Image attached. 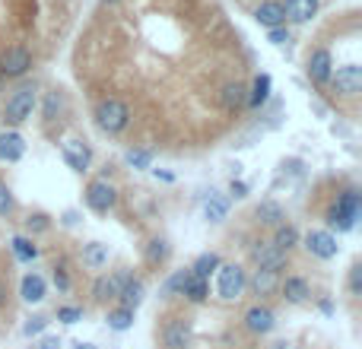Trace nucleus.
<instances>
[{
    "mask_svg": "<svg viewBox=\"0 0 362 349\" xmlns=\"http://www.w3.org/2000/svg\"><path fill=\"white\" fill-rule=\"evenodd\" d=\"M93 121L95 127H99L102 134H108V137H118V134L127 131V124H131V108H127V102L121 99H102L99 105H95L93 112Z\"/></svg>",
    "mask_w": 362,
    "mask_h": 349,
    "instance_id": "nucleus-1",
    "label": "nucleus"
},
{
    "mask_svg": "<svg viewBox=\"0 0 362 349\" xmlns=\"http://www.w3.org/2000/svg\"><path fill=\"white\" fill-rule=\"evenodd\" d=\"M35 112V83H19L10 95H6L4 105V124L6 127H19L32 118Z\"/></svg>",
    "mask_w": 362,
    "mask_h": 349,
    "instance_id": "nucleus-2",
    "label": "nucleus"
},
{
    "mask_svg": "<svg viewBox=\"0 0 362 349\" xmlns=\"http://www.w3.org/2000/svg\"><path fill=\"white\" fill-rule=\"evenodd\" d=\"M245 283H248V276H245V270L238 267V264H219V270H216V295L223 302L242 299Z\"/></svg>",
    "mask_w": 362,
    "mask_h": 349,
    "instance_id": "nucleus-3",
    "label": "nucleus"
},
{
    "mask_svg": "<svg viewBox=\"0 0 362 349\" xmlns=\"http://www.w3.org/2000/svg\"><path fill=\"white\" fill-rule=\"evenodd\" d=\"M32 70V51L25 45H10L0 54V80H23Z\"/></svg>",
    "mask_w": 362,
    "mask_h": 349,
    "instance_id": "nucleus-4",
    "label": "nucleus"
},
{
    "mask_svg": "<svg viewBox=\"0 0 362 349\" xmlns=\"http://www.w3.org/2000/svg\"><path fill=\"white\" fill-rule=\"evenodd\" d=\"M302 248H305L312 257H318V261H334V257L340 254L337 235H334L331 229H312L305 238H302Z\"/></svg>",
    "mask_w": 362,
    "mask_h": 349,
    "instance_id": "nucleus-5",
    "label": "nucleus"
},
{
    "mask_svg": "<svg viewBox=\"0 0 362 349\" xmlns=\"http://www.w3.org/2000/svg\"><path fill=\"white\" fill-rule=\"evenodd\" d=\"M115 203H118V191H115L105 178H95V181H89L86 184V206L93 213L108 216V213L115 210Z\"/></svg>",
    "mask_w": 362,
    "mask_h": 349,
    "instance_id": "nucleus-6",
    "label": "nucleus"
},
{
    "mask_svg": "<svg viewBox=\"0 0 362 349\" xmlns=\"http://www.w3.org/2000/svg\"><path fill=\"white\" fill-rule=\"evenodd\" d=\"M251 261L257 264V270H270V273H280L289 264V254L280 251L274 242H255L251 244Z\"/></svg>",
    "mask_w": 362,
    "mask_h": 349,
    "instance_id": "nucleus-7",
    "label": "nucleus"
},
{
    "mask_svg": "<svg viewBox=\"0 0 362 349\" xmlns=\"http://www.w3.org/2000/svg\"><path fill=\"white\" fill-rule=\"evenodd\" d=\"M305 73L315 86H327L331 83V73H334V57L327 48H315L308 54V64H305Z\"/></svg>",
    "mask_w": 362,
    "mask_h": 349,
    "instance_id": "nucleus-8",
    "label": "nucleus"
},
{
    "mask_svg": "<svg viewBox=\"0 0 362 349\" xmlns=\"http://www.w3.org/2000/svg\"><path fill=\"white\" fill-rule=\"evenodd\" d=\"M331 86L334 93L346 95V99H353V95L362 93V70L356 67V64H346V67H337L331 73Z\"/></svg>",
    "mask_w": 362,
    "mask_h": 349,
    "instance_id": "nucleus-9",
    "label": "nucleus"
},
{
    "mask_svg": "<svg viewBox=\"0 0 362 349\" xmlns=\"http://www.w3.org/2000/svg\"><path fill=\"white\" fill-rule=\"evenodd\" d=\"M163 349H191V324L185 318H169L163 324Z\"/></svg>",
    "mask_w": 362,
    "mask_h": 349,
    "instance_id": "nucleus-10",
    "label": "nucleus"
},
{
    "mask_svg": "<svg viewBox=\"0 0 362 349\" xmlns=\"http://www.w3.org/2000/svg\"><path fill=\"white\" fill-rule=\"evenodd\" d=\"M61 156H64V162H67L76 174L89 172V165H93V150H89L83 140H67V143L61 146Z\"/></svg>",
    "mask_w": 362,
    "mask_h": 349,
    "instance_id": "nucleus-11",
    "label": "nucleus"
},
{
    "mask_svg": "<svg viewBox=\"0 0 362 349\" xmlns=\"http://www.w3.org/2000/svg\"><path fill=\"white\" fill-rule=\"evenodd\" d=\"M245 327H248L251 333H257V337H267L276 327V314L270 312L267 305H251L248 312H245Z\"/></svg>",
    "mask_w": 362,
    "mask_h": 349,
    "instance_id": "nucleus-12",
    "label": "nucleus"
},
{
    "mask_svg": "<svg viewBox=\"0 0 362 349\" xmlns=\"http://www.w3.org/2000/svg\"><path fill=\"white\" fill-rule=\"evenodd\" d=\"M144 295H146V286H144V280H137L134 273H127L124 276V283H121V289H118V305L121 308H131V312H137L140 305H144Z\"/></svg>",
    "mask_w": 362,
    "mask_h": 349,
    "instance_id": "nucleus-13",
    "label": "nucleus"
},
{
    "mask_svg": "<svg viewBox=\"0 0 362 349\" xmlns=\"http://www.w3.org/2000/svg\"><path fill=\"white\" fill-rule=\"evenodd\" d=\"M280 292L289 305H305L312 299V286H308L305 276H286V280H280Z\"/></svg>",
    "mask_w": 362,
    "mask_h": 349,
    "instance_id": "nucleus-14",
    "label": "nucleus"
},
{
    "mask_svg": "<svg viewBox=\"0 0 362 349\" xmlns=\"http://www.w3.org/2000/svg\"><path fill=\"white\" fill-rule=\"evenodd\" d=\"M124 276H127V273H102L99 280L93 283V299H95V302H102V305L115 302V299H118L121 283H124Z\"/></svg>",
    "mask_w": 362,
    "mask_h": 349,
    "instance_id": "nucleus-15",
    "label": "nucleus"
},
{
    "mask_svg": "<svg viewBox=\"0 0 362 349\" xmlns=\"http://www.w3.org/2000/svg\"><path fill=\"white\" fill-rule=\"evenodd\" d=\"M255 23L264 25V29H276V25H286L283 0H261V6L255 10Z\"/></svg>",
    "mask_w": 362,
    "mask_h": 349,
    "instance_id": "nucleus-16",
    "label": "nucleus"
},
{
    "mask_svg": "<svg viewBox=\"0 0 362 349\" xmlns=\"http://www.w3.org/2000/svg\"><path fill=\"white\" fill-rule=\"evenodd\" d=\"M245 289H251V295H257V299H267V295H274L276 289H280V273L255 270V276L245 283Z\"/></svg>",
    "mask_w": 362,
    "mask_h": 349,
    "instance_id": "nucleus-17",
    "label": "nucleus"
},
{
    "mask_svg": "<svg viewBox=\"0 0 362 349\" xmlns=\"http://www.w3.org/2000/svg\"><path fill=\"white\" fill-rule=\"evenodd\" d=\"M334 210L340 213L344 219H350L353 225L359 223V216H362V194L356 191V187H346L344 194L337 197V203H334Z\"/></svg>",
    "mask_w": 362,
    "mask_h": 349,
    "instance_id": "nucleus-18",
    "label": "nucleus"
},
{
    "mask_svg": "<svg viewBox=\"0 0 362 349\" xmlns=\"http://www.w3.org/2000/svg\"><path fill=\"white\" fill-rule=\"evenodd\" d=\"M25 156V140L16 131L0 134V162H19Z\"/></svg>",
    "mask_w": 362,
    "mask_h": 349,
    "instance_id": "nucleus-19",
    "label": "nucleus"
},
{
    "mask_svg": "<svg viewBox=\"0 0 362 349\" xmlns=\"http://www.w3.org/2000/svg\"><path fill=\"white\" fill-rule=\"evenodd\" d=\"M45 292H48V283H45L42 273H25L23 283H19V295H23V302H29V305H38V302L45 299Z\"/></svg>",
    "mask_w": 362,
    "mask_h": 349,
    "instance_id": "nucleus-20",
    "label": "nucleus"
},
{
    "mask_svg": "<svg viewBox=\"0 0 362 349\" xmlns=\"http://www.w3.org/2000/svg\"><path fill=\"white\" fill-rule=\"evenodd\" d=\"M283 13H286L289 23L302 25L318 13V0H283Z\"/></svg>",
    "mask_w": 362,
    "mask_h": 349,
    "instance_id": "nucleus-21",
    "label": "nucleus"
},
{
    "mask_svg": "<svg viewBox=\"0 0 362 349\" xmlns=\"http://www.w3.org/2000/svg\"><path fill=\"white\" fill-rule=\"evenodd\" d=\"M245 102H248L245 83H226L223 93H219V105H223L226 112H238V108H245Z\"/></svg>",
    "mask_w": 362,
    "mask_h": 349,
    "instance_id": "nucleus-22",
    "label": "nucleus"
},
{
    "mask_svg": "<svg viewBox=\"0 0 362 349\" xmlns=\"http://www.w3.org/2000/svg\"><path fill=\"white\" fill-rule=\"evenodd\" d=\"M255 216H257V223L270 225V229H276L280 223H286V213H283V206L276 203V200H261L257 210H255Z\"/></svg>",
    "mask_w": 362,
    "mask_h": 349,
    "instance_id": "nucleus-23",
    "label": "nucleus"
},
{
    "mask_svg": "<svg viewBox=\"0 0 362 349\" xmlns=\"http://www.w3.org/2000/svg\"><path fill=\"white\" fill-rule=\"evenodd\" d=\"M204 216L210 219V223H223V219L229 216V200H226L219 191H210L204 200Z\"/></svg>",
    "mask_w": 362,
    "mask_h": 349,
    "instance_id": "nucleus-24",
    "label": "nucleus"
},
{
    "mask_svg": "<svg viewBox=\"0 0 362 349\" xmlns=\"http://www.w3.org/2000/svg\"><path fill=\"white\" fill-rule=\"evenodd\" d=\"M270 76L267 73H257L255 76V83H251V89H248V102L245 105L248 108H261V105H267V99H270Z\"/></svg>",
    "mask_w": 362,
    "mask_h": 349,
    "instance_id": "nucleus-25",
    "label": "nucleus"
},
{
    "mask_svg": "<svg viewBox=\"0 0 362 349\" xmlns=\"http://www.w3.org/2000/svg\"><path fill=\"white\" fill-rule=\"evenodd\" d=\"M108 244L105 242H89V244H83V264H86L89 270H102L108 264Z\"/></svg>",
    "mask_w": 362,
    "mask_h": 349,
    "instance_id": "nucleus-26",
    "label": "nucleus"
},
{
    "mask_svg": "<svg viewBox=\"0 0 362 349\" xmlns=\"http://www.w3.org/2000/svg\"><path fill=\"white\" fill-rule=\"evenodd\" d=\"M134 318H137V312H131V308H108V314H105V324H108V331H115V333H124V331H131L134 327Z\"/></svg>",
    "mask_w": 362,
    "mask_h": 349,
    "instance_id": "nucleus-27",
    "label": "nucleus"
},
{
    "mask_svg": "<svg viewBox=\"0 0 362 349\" xmlns=\"http://www.w3.org/2000/svg\"><path fill=\"white\" fill-rule=\"evenodd\" d=\"M185 295L187 302H194V305H204L206 299H210V280H200V276H187V283H185Z\"/></svg>",
    "mask_w": 362,
    "mask_h": 349,
    "instance_id": "nucleus-28",
    "label": "nucleus"
},
{
    "mask_svg": "<svg viewBox=\"0 0 362 349\" xmlns=\"http://www.w3.org/2000/svg\"><path fill=\"white\" fill-rule=\"evenodd\" d=\"M299 242H302V235H299V229H296L293 223H280V225H276L274 244H276L280 251H286V254H289V251H293Z\"/></svg>",
    "mask_w": 362,
    "mask_h": 349,
    "instance_id": "nucleus-29",
    "label": "nucleus"
},
{
    "mask_svg": "<svg viewBox=\"0 0 362 349\" xmlns=\"http://www.w3.org/2000/svg\"><path fill=\"white\" fill-rule=\"evenodd\" d=\"M10 248H13V254H16V261L19 264H32V261H38V244L32 242L29 235H16L10 242Z\"/></svg>",
    "mask_w": 362,
    "mask_h": 349,
    "instance_id": "nucleus-30",
    "label": "nucleus"
},
{
    "mask_svg": "<svg viewBox=\"0 0 362 349\" xmlns=\"http://www.w3.org/2000/svg\"><path fill=\"white\" fill-rule=\"evenodd\" d=\"M219 254H213V251H206V254H200L197 261L191 264V273L194 276H200V280H210V273H216L219 270Z\"/></svg>",
    "mask_w": 362,
    "mask_h": 349,
    "instance_id": "nucleus-31",
    "label": "nucleus"
},
{
    "mask_svg": "<svg viewBox=\"0 0 362 349\" xmlns=\"http://www.w3.org/2000/svg\"><path fill=\"white\" fill-rule=\"evenodd\" d=\"M169 254H172V248L165 238H153V242L146 244V261H150L153 267H163V264L169 261Z\"/></svg>",
    "mask_w": 362,
    "mask_h": 349,
    "instance_id": "nucleus-32",
    "label": "nucleus"
},
{
    "mask_svg": "<svg viewBox=\"0 0 362 349\" xmlns=\"http://www.w3.org/2000/svg\"><path fill=\"white\" fill-rule=\"evenodd\" d=\"M187 276H191V267L175 270V273H172L169 280L163 283V295H165V299H175V295L185 292V283H187Z\"/></svg>",
    "mask_w": 362,
    "mask_h": 349,
    "instance_id": "nucleus-33",
    "label": "nucleus"
},
{
    "mask_svg": "<svg viewBox=\"0 0 362 349\" xmlns=\"http://www.w3.org/2000/svg\"><path fill=\"white\" fill-rule=\"evenodd\" d=\"M61 108H64V95L57 93V89H51V93H45V105H42L45 121H57V114H61Z\"/></svg>",
    "mask_w": 362,
    "mask_h": 349,
    "instance_id": "nucleus-34",
    "label": "nucleus"
},
{
    "mask_svg": "<svg viewBox=\"0 0 362 349\" xmlns=\"http://www.w3.org/2000/svg\"><path fill=\"white\" fill-rule=\"evenodd\" d=\"M124 159H127V165H131V169H150V165H153V153L150 150H127Z\"/></svg>",
    "mask_w": 362,
    "mask_h": 349,
    "instance_id": "nucleus-35",
    "label": "nucleus"
},
{
    "mask_svg": "<svg viewBox=\"0 0 362 349\" xmlns=\"http://www.w3.org/2000/svg\"><path fill=\"white\" fill-rule=\"evenodd\" d=\"M48 229H51V219L45 216V213H35V216L25 219V232H29V238L32 235H42V232H48Z\"/></svg>",
    "mask_w": 362,
    "mask_h": 349,
    "instance_id": "nucleus-36",
    "label": "nucleus"
},
{
    "mask_svg": "<svg viewBox=\"0 0 362 349\" xmlns=\"http://www.w3.org/2000/svg\"><path fill=\"white\" fill-rule=\"evenodd\" d=\"M57 321H61V324H80V321H83V308L80 305H61V308H57Z\"/></svg>",
    "mask_w": 362,
    "mask_h": 349,
    "instance_id": "nucleus-37",
    "label": "nucleus"
},
{
    "mask_svg": "<svg viewBox=\"0 0 362 349\" xmlns=\"http://www.w3.org/2000/svg\"><path fill=\"white\" fill-rule=\"evenodd\" d=\"M327 225H331V229H337L340 235H344V232H353V229H356V225H353L350 219H344V216H340V213L334 210V206H331V210H327Z\"/></svg>",
    "mask_w": 362,
    "mask_h": 349,
    "instance_id": "nucleus-38",
    "label": "nucleus"
},
{
    "mask_svg": "<svg viewBox=\"0 0 362 349\" xmlns=\"http://www.w3.org/2000/svg\"><path fill=\"white\" fill-rule=\"evenodd\" d=\"M13 210H16V200H13L10 187H6L4 181H0V219H6Z\"/></svg>",
    "mask_w": 362,
    "mask_h": 349,
    "instance_id": "nucleus-39",
    "label": "nucleus"
},
{
    "mask_svg": "<svg viewBox=\"0 0 362 349\" xmlns=\"http://www.w3.org/2000/svg\"><path fill=\"white\" fill-rule=\"evenodd\" d=\"M45 327H48V318H45V314H35V318L25 321L23 333L25 337H38V333H45Z\"/></svg>",
    "mask_w": 362,
    "mask_h": 349,
    "instance_id": "nucleus-40",
    "label": "nucleus"
},
{
    "mask_svg": "<svg viewBox=\"0 0 362 349\" xmlns=\"http://www.w3.org/2000/svg\"><path fill=\"white\" fill-rule=\"evenodd\" d=\"M346 286H350V295H362V264H353L350 267V280H346Z\"/></svg>",
    "mask_w": 362,
    "mask_h": 349,
    "instance_id": "nucleus-41",
    "label": "nucleus"
},
{
    "mask_svg": "<svg viewBox=\"0 0 362 349\" xmlns=\"http://www.w3.org/2000/svg\"><path fill=\"white\" fill-rule=\"evenodd\" d=\"M267 42H270V45H276V48H283V45L289 42V29H286V25H276V29H270Z\"/></svg>",
    "mask_w": 362,
    "mask_h": 349,
    "instance_id": "nucleus-42",
    "label": "nucleus"
},
{
    "mask_svg": "<svg viewBox=\"0 0 362 349\" xmlns=\"http://www.w3.org/2000/svg\"><path fill=\"white\" fill-rule=\"evenodd\" d=\"M54 286H57V292H70V286H74V283H70V273L64 267H54Z\"/></svg>",
    "mask_w": 362,
    "mask_h": 349,
    "instance_id": "nucleus-43",
    "label": "nucleus"
},
{
    "mask_svg": "<svg viewBox=\"0 0 362 349\" xmlns=\"http://www.w3.org/2000/svg\"><path fill=\"white\" fill-rule=\"evenodd\" d=\"M229 191H232V197H238V200H242V197H248V191H251V187H248V184H245V181H242V178H232Z\"/></svg>",
    "mask_w": 362,
    "mask_h": 349,
    "instance_id": "nucleus-44",
    "label": "nucleus"
},
{
    "mask_svg": "<svg viewBox=\"0 0 362 349\" xmlns=\"http://www.w3.org/2000/svg\"><path fill=\"white\" fill-rule=\"evenodd\" d=\"M35 349H61V337H42Z\"/></svg>",
    "mask_w": 362,
    "mask_h": 349,
    "instance_id": "nucleus-45",
    "label": "nucleus"
},
{
    "mask_svg": "<svg viewBox=\"0 0 362 349\" xmlns=\"http://www.w3.org/2000/svg\"><path fill=\"white\" fill-rule=\"evenodd\" d=\"M61 223H64V225H76V223H80V213H76V210H67V213L61 216Z\"/></svg>",
    "mask_w": 362,
    "mask_h": 349,
    "instance_id": "nucleus-46",
    "label": "nucleus"
},
{
    "mask_svg": "<svg viewBox=\"0 0 362 349\" xmlns=\"http://www.w3.org/2000/svg\"><path fill=\"white\" fill-rule=\"evenodd\" d=\"M153 174H156V178H163V181H175V174H172V172H159V169H153Z\"/></svg>",
    "mask_w": 362,
    "mask_h": 349,
    "instance_id": "nucleus-47",
    "label": "nucleus"
},
{
    "mask_svg": "<svg viewBox=\"0 0 362 349\" xmlns=\"http://www.w3.org/2000/svg\"><path fill=\"white\" fill-rule=\"evenodd\" d=\"M4 305H6V286L0 283V308H4Z\"/></svg>",
    "mask_w": 362,
    "mask_h": 349,
    "instance_id": "nucleus-48",
    "label": "nucleus"
},
{
    "mask_svg": "<svg viewBox=\"0 0 362 349\" xmlns=\"http://www.w3.org/2000/svg\"><path fill=\"white\" fill-rule=\"evenodd\" d=\"M102 4H108V6H112V4H121V0H102Z\"/></svg>",
    "mask_w": 362,
    "mask_h": 349,
    "instance_id": "nucleus-49",
    "label": "nucleus"
},
{
    "mask_svg": "<svg viewBox=\"0 0 362 349\" xmlns=\"http://www.w3.org/2000/svg\"><path fill=\"white\" fill-rule=\"evenodd\" d=\"M0 89H4V80H0Z\"/></svg>",
    "mask_w": 362,
    "mask_h": 349,
    "instance_id": "nucleus-50",
    "label": "nucleus"
}]
</instances>
